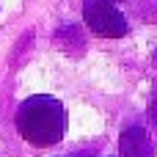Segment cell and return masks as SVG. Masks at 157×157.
I'll use <instances>...</instances> for the list:
<instances>
[{
	"label": "cell",
	"instance_id": "6da1fadb",
	"mask_svg": "<svg viewBox=\"0 0 157 157\" xmlns=\"http://www.w3.org/2000/svg\"><path fill=\"white\" fill-rule=\"evenodd\" d=\"M17 130L33 146H52L66 132V110L52 97H30L17 113Z\"/></svg>",
	"mask_w": 157,
	"mask_h": 157
},
{
	"label": "cell",
	"instance_id": "7a4b0ae2",
	"mask_svg": "<svg viewBox=\"0 0 157 157\" xmlns=\"http://www.w3.org/2000/svg\"><path fill=\"white\" fill-rule=\"evenodd\" d=\"M83 17L91 33L102 36V39H119L127 33V19L121 11L113 8V3L108 0H86L83 3Z\"/></svg>",
	"mask_w": 157,
	"mask_h": 157
},
{
	"label": "cell",
	"instance_id": "3957f363",
	"mask_svg": "<svg viewBox=\"0 0 157 157\" xmlns=\"http://www.w3.org/2000/svg\"><path fill=\"white\" fill-rule=\"evenodd\" d=\"M121 157H155V144L144 127H127L119 138Z\"/></svg>",
	"mask_w": 157,
	"mask_h": 157
},
{
	"label": "cell",
	"instance_id": "277c9868",
	"mask_svg": "<svg viewBox=\"0 0 157 157\" xmlns=\"http://www.w3.org/2000/svg\"><path fill=\"white\" fill-rule=\"evenodd\" d=\"M149 119L157 127V86H155V94H152V102H149Z\"/></svg>",
	"mask_w": 157,
	"mask_h": 157
},
{
	"label": "cell",
	"instance_id": "5b68a950",
	"mask_svg": "<svg viewBox=\"0 0 157 157\" xmlns=\"http://www.w3.org/2000/svg\"><path fill=\"white\" fill-rule=\"evenodd\" d=\"M72 157H86V155H72Z\"/></svg>",
	"mask_w": 157,
	"mask_h": 157
},
{
	"label": "cell",
	"instance_id": "8992f818",
	"mask_svg": "<svg viewBox=\"0 0 157 157\" xmlns=\"http://www.w3.org/2000/svg\"><path fill=\"white\" fill-rule=\"evenodd\" d=\"M108 3H116V0H108Z\"/></svg>",
	"mask_w": 157,
	"mask_h": 157
}]
</instances>
